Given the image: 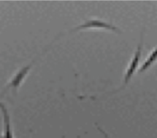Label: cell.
<instances>
[{
    "mask_svg": "<svg viewBox=\"0 0 157 138\" xmlns=\"http://www.w3.org/2000/svg\"><path fill=\"white\" fill-rule=\"evenodd\" d=\"M142 36L141 37V41L138 45L137 50L136 51L134 57L132 59L131 62L129 63L128 67L126 70L125 75H124V85H126L129 81L131 79L132 76L136 71L139 62V60L140 58L141 53H142Z\"/></svg>",
    "mask_w": 157,
    "mask_h": 138,
    "instance_id": "obj_1",
    "label": "cell"
},
{
    "mask_svg": "<svg viewBox=\"0 0 157 138\" xmlns=\"http://www.w3.org/2000/svg\"><path fill=\"white\" fill-rule=\"evenodd\" d=\"M88 28H101L105 29L107 30H110L114 31L117 33H120V29L110 24H109L105 21H103L100 20H90L86 21L84 24L78 26L75 29H88Z\"/></svg>",
    "mask_w": 157,
    "mask_h": 138,
    "instance_id": "obj_2",
    "label": "cell"
},
{
    "mask_svg": "<svg viewBox=\"0 0 157 138\" xmlns=\"http://www.w3.org/2000/svg\"><path fill=\"white\" fill-rule=\"evenodd\" d=\"M0 109L3 115V123L4 129L3 134L0 136V138H13V134L10 128V117L6 107L2 103H0Z\"/></svg>",
    "mask_w": 157,
    "mask_h": 138,
    "instance_id": "obj_3",
    "label": "cell"
},
{
    "mask_svg": "<svg viewBox=\"0 0 157 138\" xmlns=\"http://www.w3.org/2000/svg\"><path fill=\"white\" fill-rule=\"evenodd\" d=\"M30 68H31V66L28 65V66L23 68L21 70H20L19 72L18 73H17V74L14 76L13 79H12L11 82L9 84V86L13 87L15 88L18 87L20 85L21 81L23 80V79L25 77V76L26 75V74L28 73Z\"/></svg>",
    "mask_w": 157,
    "mask_h": 138,
    "instance_id": "obj_4",
    "label": "cell"
},
{
    "mask_svg": "<svg viewBox=\"0 0 157 138\" xmlns=\"http://www.w3.org/2000/svg\"><path fill=\"white\" fill-rule=\"evenodd\" d=\"M157 60V46L151 51L148 58L145 60L139 70V73L144 72L149 68Z\"/></svg>",
    "mask_w": 157,
    "mask_h": 138,
    "instance_id": "obj_5",
    "label": "cell"
},
{
    "mask_svg": "<svg viewBox=\"0 0 157 138\" xmlns=\"http://www.w3.org/2000/svg\"><path fill=\"white\" fill-rule=\"evenodd\" d=\"M98 130L104 135V138H109V137L108 136V135L107 134V133H105V132L104 131H103L102 129H101L99 127H98Z\"/></svg>",
    "mask_w": 157,
    "mask_h": 138,
    "instance_id": "obj_6",
    "label": "cell"
}]
</instances>
